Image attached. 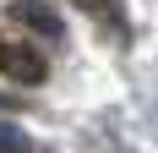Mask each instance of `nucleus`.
Returning <instances> with one entry per match:
<instances>
[{"label": "nucleus", "mask_w": 158, "mask_h": 153, "mask_svg": "<svg viewBox=\"0 0 158 153\" xmlns=\"http://www.w3.org/2000/svg\"><path fill=\"white\" fill-rule=\"evenodd\" d=\"M0 71L22 88H33V82H44V55L27 44H0Z\"/></svg>", "instance_id": "obj_1"}, {"label": "nucleus", "mask_w": 158, "mask_h": 153, "mask_svg": "<svg viewBox=\"0 0 158 153\" xmlns=\"http://www.w3.org/2000/svg\"><path fill=\"white\" fill-rule=\"evenodd\" d=\"M11 22H33V28H44L49 38L60 33V16L49 11V6H38V0H16V6H11Z\"/></svg>", "instance_id": "obj_2"}, {"label": "nucleus", "mask_w": 158, "mask_h": 153, "mask_svg": "<svg viewBox=\"0 0 158 153\" xmlns=\"http://www.w3.org/2000/svg\"><path fill=\"white\" fill-rule=\"evenodd\" d=\"M0 153H33L27 131H22V126H11V120H0Z\"/></svg>", "instance_id": "obj_3"}]
</instances>
